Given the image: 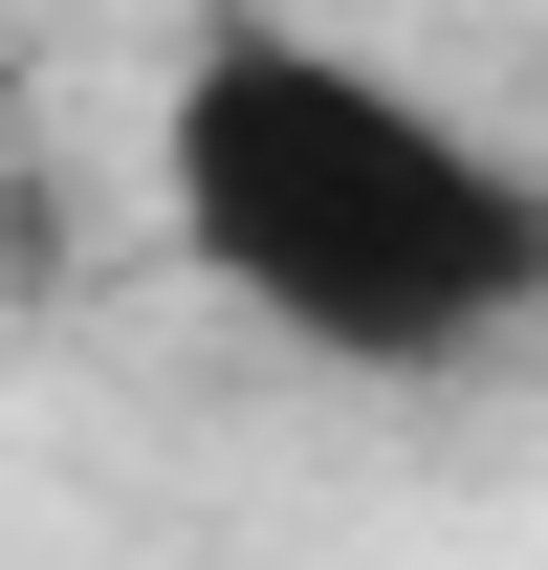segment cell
<instances>
[{
  "label": "cell",
  "mask_w": 548,
  "mask_h": 570,
  "mask_svg": "<svg viewBox=\"0 0 548 570\" xmlns=\"http://www.w3.org/2000/svg\"><path fill=\"white\" fill-rule=\"evenodd\" d=\"M154 176H176V264L307 373H482L548 307V176L307 22H198Z\"/></svg>",
  "instance_id": "6da1fadb"
}]
</instances>
